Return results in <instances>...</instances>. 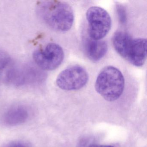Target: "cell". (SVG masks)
Listing matches in <instances>:
<instances>
[{
  "label": "cell",
  "mask_w": 147,
  "mask_h": 147,
  "mask_svg": "<svg viewBox=\"0 0 147 147\" xmlns=\"http://www.w3.org/2000/svg\"><path fill=\"white\" fill-rule=\"evenodd\" d=\"M62 48L56 43L47 45L42 49L34 52L33 59L36 64L42 69L52 70L57 68L64 58Z\"/></svg>",
  "instance_id": "8992f818"
},
{
  "label": "cell",
  "mask_w": 147,
  "mask_h": 147,
  "mask_svg": "<svg viewBox=\"0 0 147 147\" xmlns=\"http://www.w3.org/2000/svg\"><path fill=\"white\" fill-rule=\"evenodd\" d=\"M88 80V74L86 69L75 65L62 71L57 78L56 84L62 90L74 91L83 88Z\"/></svg>",
  "instance_id": "5b68a950"
},
{
  "label": "cell",
  "mask_w": 147,
  "mask_h": 147,
  "mask_svg": "<svg viewBox=\"0 0 147 147\" xmlns=\"http://www.w3.org/2000/svg\"><path fill=\"white\" fill-rule=\"evenodd\" d=\"M85 52L87 57L92 61L101 60L106 54L108 49L107 43L103 40H96L86 38L84 41Z\"/></svg>",
  "instance_id": "ba28073f"
},
{
  "label": "cell",
  "mask_w": 147,
  "mask_h": 147,
  "mask_svg": "<svg viewBox=\"0 0 147 147\" xmlns=\"http://www.w3.org/2000/svg\"><path fill=\"white\" fill-rule=\"evenodd\" d=\"M89 37L94 40H101L110 31L112 22L109 13L99 7H92L87 11Z\"/></svg>",
  "instance_id": "277c9868"
},
{
  "label": "cell",
  "mask_w": 147,
  "mask_h": 147,
  "mask_svg": "<svg viewBox=\"0 0 147 147\" xmlns=\"http://www.w3.org/2000/svg\"><path fill=\"white\" fill-rule=\"evenodd\" d=\"M11 63L9 56L4 51H0V72L5 69Z\"/></svg>",
  "instance_id": "8fae6325"
},
{
  "label": "cell",
  "mask_w": 147,
  "mask_h": 147,
  "mask_svg": "<svg viewBox=\"0 0 147 147\" xmlns=\"http://www.w3.org/2000/svg\"><path fill=\"white\" fill-rule=\"evenodd\" d=\"M28 110L22 106H15L7 110L3 116L4 123L7 125L14 126L25 123L29 118Z\"/></svg>",
  "instance_id": "9c48e42d"
},
{
  "label": "cell",
  "mask_w": 147,
  "mask_h": 147,
  "mask_svg": "<svg viewBox=\"0 0 147 147\" xmlns=\"http://www.w3.org/2000/svg\"><path fill=\"white\" fill-rule=\"evenodd\" d=\"M132 38L129 34L123 32H117L112 38L113 47L117 53L126 59Z\"/></svg>",
  "instance_id": "30bf717a"
},
{
  "label": "cell",
  "mask_w": 147,
  "mask_h": 147,
  "mask_svg": "<svg viewBox=\"0 0 147 147\" xmlns=\"http://www.w3.org/2000/svg\"><path fill=\"white\" fill-rule=\"evenodd\" d=\"M124 86L123 74L119 69L113 66L104 67L95 82L96 92L108 101L117 100L123 94Z\"/></svg>",
  "instance_id": "7a4b0ae2"
},
{
  "label": "cell",
  "mask_w": 147,
  "mask_h": 147,
  "mask_svg": "<svg viewBox=\"0 0 147 147\" xmlns=\"http://www.w3.org/2000/svg\"><path fill=\"white\" fill-rule=\"evenodd\" d=\"M117 13L118 17L119 20L120 24H125L126 23V13L125 9L123 5H117L116 6Z\"/></svg>",
  "instance_id": "7c38bea8"
},
{
  "label": "cell",
  "mask_w": 147,
  "mask_h": 147,
  "mask_svg": "<svg viewBox=\"0 0 147 147\" xmlns=\"http://www.w3.org/2000/svg\"><path fill=\"white\" fill-rule=\"evenodd\" d=\"M92 147H114L110 145H94Z\"/></svg>",
  "instance_id": "5bb4252c"
},
{
  "label": "cell",
  "mask_w": 147,
  "mask_h": 147,
  "mask_svg": "<svg viewBox=\"0 0 147 147\" xmlns=\"http://www.w3.org/2000/svg\"><path fill=\"white\" fill-rule=\"evenodd\" d=\"M4 147H32L29 143L24 141H14L10 142Z\"/></svg>",
  "instance_id": "4fadbf2b"
},
{
  "label": "cell",
  "mask_w": 147,
  "mask_h": 147,
  "mask_svg": "<svg viewBox=\"0 0 147 147\" xmlns=\"http://www.w3.org/2000/svg\"><path fill=\"white\" fill-rule=\"evenodd\" d=\"M37 11L39 17L47 25L57 31H67L74 24V11L71 6L66 2H39L37 7Z\"/></svg>",
  "instance_id": "6da1fadb"
},
{
  "label": "cell",
  "mask_w": 147,
  "mask_h": 147,
  "mask_svg": "<svg viewBox=\"0 0 147 147\" xmlns=\"http://www.w3.org/2000/svg\"><path fill=\"white\" fill-rule=\"evenodd\" d=\"M45 78L44 72L29 65L11 67L9 65L5 76L7 82L17 86L40 84L44 81Z\"/></svg>",
  "instance_id": "3957f363"
},
{
  "label": "cell",
  "mask_w": 147,
  "mask_h": 147,
  "mask_svg": "<svg viewBox=\"0 0 147 147\" xmlns=\"http://www.w3.org/2000/svg\"><path fill=\"white\" fill-rule=\"evenodd\" d=\"M147 57V40L144 38H133L129 48L126 60L136 67L144 64Z\"/></svg>",
  "instance_id": "52a82bcc"
}]
</instances>
